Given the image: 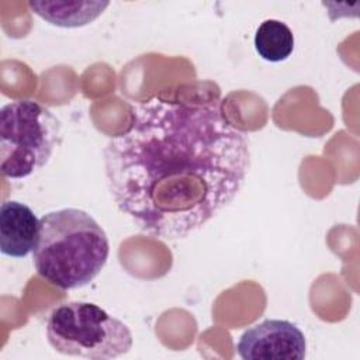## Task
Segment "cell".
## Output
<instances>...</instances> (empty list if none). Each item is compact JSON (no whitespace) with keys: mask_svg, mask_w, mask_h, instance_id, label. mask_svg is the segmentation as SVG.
Masks as SVG:
<instances>
[{"mask_svg":"<svg viewBox=\"0 0 360 360\" xmlns=\"http://www.w3.org/2000/svg\"><path fill=\"white\" fill-rule=\"evenodd\" d=\"M108 255L104 229L86 211L62 208L39 218L32 263L52 285L73 290L89 284L103 270Z\"/></svg>","mask_w":360,"mask_h":360,"instance_id":"2","label":"cell"},{"mask_svg":"<svg viewBox=\"0 0 360 360\" xmlns=\"http://www.w3.org/2000/svg\"><path fill=\"white\" fill-rule=\"evenodd\" d=\"M108 190L143 233L172 240L200 229L245 184L248 135L214 104L152 98L104 148Z\"/></svg>","mask_w":360,"mask_h":360,"instance_id":"1","label":"cell"},{"mask_svg":"<svg viewBox=\"0 0 360 360\" xmlns=\"http://www.w3.org/2000/svg\"><path fill=\"white\" fill-rule=\"evenodd\" d=\"M39 233V219L20 201L0 205V250L4 256L22 259L34 250Z\"/></svg>","mask_w":360,"mask_h":360,"instance_id":"6","label":"cell"},{"mask_svg":"<svg viewBox=\"0 0 360 360\" xmlns=\"http://www.w3.org/2000/svg\"><path fill=\"white\" fill-rule=\"evenodd\" d=\"M236 350L243 360H302L307 342L295 323L264 319L240 335Z\"/></svg>","mask_w":360,"mask_h":360,"instance_id":"5","label":"cell"},{"mask_svg":"<svg viewBox=\"0 0 360 360\" xmlns=\"http://www.w3.org/2000/svg\"><path fill=\"white\" fill-rule=\"evenodd\" d=\"M46 339L60 354L93 360L115 359L132 347L129 328L101 307L86 301L55 307L46 319Z\"/></svg>","mask_w":360,"mask_h":360,"instance_id":"4","label":"cell"},{"mask_svg":"<svg viewBox=\"0 0 360 360\" xmlns=\"http://www.w3.org/2000/svg\"><path fill=\"white\" fill-rule=\"evenodd\" d=\"M60 142V121L34 100H14L0 111V172L11 180L42 169Z\"/></svg>","mask_w":360,"mask_h":360,"instance_id":"3","label":"cell"},{"mask_svg":"<svg viewBox=\"0 0 360 360\" xmlns=\"http://www.w3.org/2000/svg\"><path fill=\"white\" fill-rule=\"evenodd\" d=\"M255 49L267 62H283L294 51L292 31L280 20H264L256 30Z\"/></svg>","mask_w":360,"mask_h":360,"instance_id":"8","label":"cell"},{"mask_svg":"<svg viewBox=\"0 0 360 360\" xmlns=\"http://www.w3.org/2000/svg\"><path fill=\"white\" fill-rule=\"evenodd\" d=\"M108 4V1H30L28 7L52 25L77 28L94 21Z\"/></svg>","mask_w":360,"mask_h":360,"instance_id":"7","label":"cell"}]
</instances>
